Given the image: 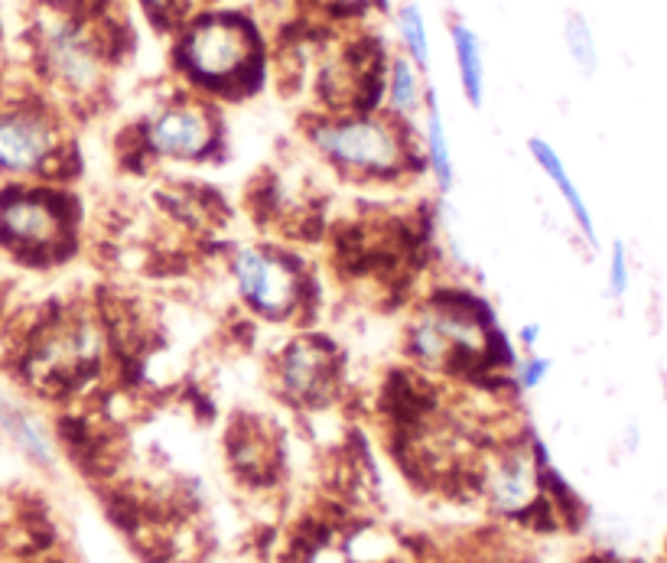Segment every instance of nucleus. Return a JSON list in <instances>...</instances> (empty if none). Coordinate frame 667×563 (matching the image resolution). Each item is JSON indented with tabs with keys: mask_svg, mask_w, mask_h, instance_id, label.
I'll list each match as a JSON object with an SVG mask.
<instances>
[{
	"mask_svg": "<svg viewBox=\"0 0 667 563\" xmlns=\"http://www.w3.org/2000/svg\"><path fill=\"white\" fill-rule=\"evenodd\" d=\"M131 140L134 154L150 167L154 164L199 167L222 160V105L176 85L169 95H164L131 124Z\"/></svg>",
	"mask_w": 667,
	"mask_h": 563,
	"instance_id": "39448f33",
	"label": "nucleus"
},
{
	"mask_svg": "<svg viewBox=\"0 0 667 563\" xmlns=\"http://www.w3.org/2000/svg\"><path fill=\"white\" fill-rule=\"evenodd\" d=\"M394 43H397V53L407 56L414 65H420L424 72H430L434 65V37H430V23H427V13L417 0H400L394 7Z\"/></svg>",
	"mask_w": 667,
	"mask_h": 563,
	"instance_id": "2eb2a0df",
	"label": "nucleus"
},
{
	"mask_svg": "<svg viewBox=\"0 0 667 563\" xmlns=\"http://www.w3.org/2000/svg\"><path fill=\"white\" fill-rule=\"evenodd\" d=\"M404 355L430 378L489 385L496 372H511L514 345L501 333L486 300L462 286H437L404 323Z\"/></svg>",
	"mask_w": 667,
	"mask_h": 563,
	"instance_id": "f03ea898",
	"label": "nucleus"
},
{
	"mask_svg": "<svg viewBox=\"0 0 667 563\" xmlns=\"http://www.w3.org/2000/svg\"><path fill=\"white\" fill-rule=\"evenodd\" d=\"M524 147H528V157L534 160V167L541 169V173L548 176V183L556 189L560 202L566 206V212H570V219H573L576 231L583 234V241L596 251V248H600V234H596V222H593L590 202L583 199V192H580L576 179L570 176V169H566V164H563L560 150H556L548 137H541V134H531Z\"/></svg>",
	"mask_w": 667,
	"mask_h": 563,
	"instance_id": "f8f14e48",
	"label": "nucleus"
},
{
	"mask_svg": "<svg viewBox=\"0 0 667 563\" xmlns=\"http://www.w3.org/2000/svg\"><path fill=\"white\" fill-rule=\"evenodd\" d=\"M0 241L37 264L69 261L79 248V206L56 186H23L0 199Z\"/></svg>",
	"mask_w": 667,
	"mask_h": 563,
	"instance_id": "6e6552de",
	"label": "nucleus"
},
{
	"mask_svg": "<svg viewBox=\"0 0 667 563\" xmlns=\"http://www.w3.org/2000/svg\"><path fill=\"white\" fill-rule=\"evenodd\" d=\"M446 33H449V50H452V65H456V82H459L462 102L472 112H479L486 105V95H489L486 43H482L479 30L462 17H449Z\"/></svg>",
	"mask_w": 667,
	"mask_h": 563,
	"instance_id": "ddd939ff",
	"label": "nucleus"
},
{
	"mask_svg": "<svg viewBox=\"0 0 667 563\" xmlns=\"http://www.w3.org/2000/svg\"><path fill=\"white\" fill-rule=\"evenodd\" d=\"M417 144H420L424 173L434 183V192L440 199H449L459 183V173H456V154H452V140H449V127H446V114L437 88L430 92L427 108L417 121Z\"/></svg>",
	"mask_w": 667,
	"mask_h": 563,
	"instance_id": "9b49d317",
	"label": "nucleus"
},
{
	"mask_svg": "<svg viewBox=\"0 0 667 563\" xmlns=\"http://www.w3.org/2000/svg\"><path fill=\"white\" fill-rule=\"evenodd\" d=\"M563 46H566V56L583 79H593L600 72V46H596L590 20L580 10L563 13Z\"/></svg>",
	"mask_w": 667,
	"mask_h": 563,
	"instance_id": "f3484780",
	"label": "nucleus"
},
{
	"mask_svg": "<svg viewBox=\"0 0 667 563\" xmlns=\"http://www.w3.org/2000/svg\"><path fill=\"white\" fill-rule=\"evenodd\" d=\"M303 140L335 176L362 186H397L424 173L417 124L388 112H313L303 121Z\"/></svg>",
	"mask_w": 667,
	"mask_h": 563,
	"instance_id": "20e7f679",
	"label": "nucleus"
},
{
	"mask_svg": "<svg viewBox=\"0 0 667 563\" xmlns=\"http://www.w3.org/2000/svg\"><path fill=\"white\" fill-rule=\"evenodd\" d=\"M514 342H518V345H521L524 352H534V345L541 342V326H538V323H524V326L518 330Z\"/></svg>",
	"mask_w": 667,
	"mask_h": 563,
	"instance_id": "412c9836",
	"label": "nucleus"
},
{
	"mask_svg": "<svg viewBox=\"0 0 667 563\" xmlns=\"http://www.w3.org/2000/svg\"><path fill=\"white\" fill-rule=\"evenodd\" d=\"M75 144L56 102L30 98L0 108V173L17 179H69Z\"/></svg>",
	"mask_w": 667,
	"mask_h": 563,
	"instance_id": "0eeeda50",
	"label": "nucleus"
},
{
	"mask_svg": "<svg viewBox=\"0 0 667 563\" xmlns=\"http://www.w3.org/2000/svg\"><path fill=\"white\" fill-rule=\"evenodd\" d=\"M271 382L278 395L293 407L316 410L333 404L342 385V358L333 338L310 330L293 333L271 362Z\"/></svg>",
	"mask_w": 667,
	"mask_h": 563,
	"instance_id": "1a4fd4ad",
	"label": "nucleus"
},
{
	"mask_svg": "<svg viewBox=\"0 0 667 563\" xmlns=\"http://www.w3.org/2000/svg\"><path fill=\"white\" fill-rule=\"evenodd\" d=\"M551 368L554 362L548 355H538V352H524L514 358L511 372H508V382L518 388V392H538L548 378H551Z\"/></svg>",
	"mask_w": 667,
	"mask_h": 563,
	"instance_id": "a211bd4d",
	"label": "nucleus"
},
{
	"mask_svg": "<svg viewBox=\"0 0 667 563\" xmlns=\"http://www.w3.org/2000/svg\"><path fill=\"white\" fill-rule=\"evenodd\" d=\"M33 53L62 112H95L124 56L121 20L102 0L46 3L33 27Z\"/></svg>",
	"mask_w": 667,
	"mask_h": 563,
	"instance_id": "7ed1b4c3",
	"label": "nucleus"
},
{
	"mask_svg": "<svg viewBox=\"0 0 667 563\" xmlns=\"http://www.w3.org/2000/svg\"><path fill=\"white\" fill-rule=\"evenodd\" d=\"M137 7H140V13L147 17V23L157 30V33H164L169 37L189 13H192V7L186 3V0H134Z\"/></svg>",
	"mask_w": 667,
	"mask_h": 563,
	"instance_id": "6ab92c4d",
	"label": "nucleus"
},
{
	"mask_svg": "<svg viewBox=\"0 0 667 563\" xmlns=\"http://www.w3.org/2000/svg\"><path fill=\"white\" fill-rule=\"evenodd\" d=\"M606 281H609L606 286H609L612 300H622V296L628 293V283H632V268H628V248H625V241H612Z\"/></svg>",
	"mask_w": 667,
	"mask_h": 563,
	"instance_id": "aec40b11",
	"label": "nucleus"
},
{
	"mask_svg": "<svg viewBox=\"0 0 667 563\" xmlns=\"http://www.w3.org/2000/svg\"><path fill=\"white\" fill-rule=\"evenodd\" d=\"M192 10H199V7H209V3H225V0H186Z\"/></svg>",
	"mask_w": 667,
	"mask_h": 563,
	"instance_id": "4be33fe9",
	"label": "nucleus"
},
{
	"mask_svg": "<svg viewBox=\"0 0 667 563\" xmlns=\"http://www.w3.org/2000/svg\"><path fill=\"white\" fill-rule=\"evenodd\" d=\"M169 72L179 88L216 105L254 98L271 75L268 33L241 7H199L169 33Z\"/></svg>",
	"mask_w": 667,
	"mask_h": 563,
	"instance_id": "f257e3e1",
	"label": "nucleus"
},
{
	"mask_svg": "<svg viewBox=\"0 0 667 563\" xmlns=\"http://www.w3.org/2000/svg\"><path fill=\"white\" fill-rule=\"evenodd\" d=\"M0 427L17 444V450H23V456H30L37 466H53L56 462V450H53L50 434L20 404H13L3 388H0Z\"/></svg>",
	"mask_w": 667,
	"mask_h": 563,
	"instance_id": "dca6fc26",
	"label": "nucleus"
},
{
	"mask_svg": "<svg viewBox=\"0 0 667 563\" xmlns=\"http://www.w3.org/2000/svg\"><path fill=\"white\" fill-rule=\"evenodd\" d=\"M430 92H434L430 72H424L407 56L390 50L388 69H385V88H382V112H388L390 117H397L404 124H417L424 108H427Z\"/></svg>",
	"mask_w": 667,
	"mask_h": 563,
	"instance_id": "4468645a",
	"label": "nucleus"
},
{
	"mask_svg": "<svg viewBox=\"0 0 667 563\" xmlns=\"http://www.w3.org/2000/svg\"><path fill=\"white\" fill-rule=\"evenodd\" d=\"M228 281L238 303L261 323H303L313 303V281L300 254L268 244L241 241L225 254Z\"/></svg>",
	"mask_w": 667,
	"mask_h": 563,
	"instance_id": "423d86ee",
	"label": "nucleus"
},
{
	"mask_svg": "<svg viewBox=\"0 0 667 563\" xmlns=\"http://www.w3.org/2000/svg\"><path fill=\"white\" fill-rule=\"evenodd\" d=\"M225 456L238 479L268 486L278 479L280 440L264 417H235L225 434Z\"/></svg>",
	"mask_w": 667,
	"mask_h": 563,
	"instance_id": "9d476101",
	"label": "nucleus"
}]
</instances>
